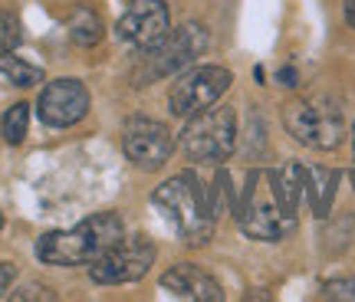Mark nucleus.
I'll use <instances>...</instances> for the list:
<instances>
[{
	"label": "nucleus",
	"mask_w": 355,
	"mask_h": 302,
	"mask_svg": "<svg viewBox=\"0 0 355 302\" xmlns=\"http://www.w3.org/2000/svg\"><path fill=\"white\" fill-rule=\"evenodd\" d=\"M237 224L254 240H279L296 226V201L279 171H250L237 204Z\"/></svg>",
	"instance_id": "f257e3e1"
},
{
	"label": "nucleus",
	"mask_w": 355,
	"mask_h": 302,
	"mask_svg": "<svg viewBox=\"0 0 355 302\" xmlns=\"http://www.w3.org/2000/svg\"><path fill=\"white\" fill-rule=\"evenodd\" d=\"M125 237L119 214H92L69 230H53L37 240V260L46 266H89Z\"/></svg>",
	"instance_id": "f03ea898"
},
{
	"label": "nucleus",
	"mask_w": 355,
	"mask_h": 302,
	"mask_svg": "<svg viewBox=\"0 0 355 302\" xmlns=\"http://www.w3.org/2000/svg\"><path fill=\"white\" fill-rule=\"evenodd\" d=\"M152 204L165 214V220L178 230V237L188 247H201L214 233V214L204 201V190L198 177L184 171V175L165 181L162 188L152 194Z\"/></svg>",
	"instance_id": "7ed1b4c3"
},
{
	"label": "nucleus",
	"mask_w": 355,
	"mask_h": 302,
	"mask_svg": "<svg viewBox=\"0 0 355 302\" xmlns=\"http://www.w3.org/2000/svg\"><path fill=\"white\" fill-rule=\"evenodd\" d=\"M283 125L293 139L316 151H332L345 141V115L343 105L332 96H300L283 105Z\"/></svg>",
	"instance_id": "20e7f679"
},
{
	"label": "nucleus",
	"mask_w": 355,
	"mask_h": 302,
	"mask_svg": "<svg viewBox=\"0 0 355 302\" xmlns=\"http://www.w3.org/2000/svg\"><path fill=\"white\" fill-rule=\"evenodd\" d=\"M204 50H207V30L201 24H184V26H178V30H168L155 46L141 50V60L132 76H135L139 86L141 82L165 79V76H175L181 69H188Z\"/></svg>",
	"instance_id": "39448f33"
},
{
	"label": "nucleus",
	"mask_w": 355,
	"mask_h": 302,
	"mask_svg": "<svg viewBox=\"0 0 355 302\" xmlns=\"http://www.w3.org/2000/svg\"><path fill=\"white\" fill-rule=\"evenodd\" d=\"M181 148L191 161H227L237 148V115H234V109L230 105H211L204 112L191 115L184 132H181Z\"/></svg>",
	"instance_id": "423d86ee"
},
{
	"label": "nucleus",
	"mask_w": 355,
	"mask_h": 302,
	"mask_svg": "<svg viewBox=\"0 0 355 302\" xmlns=\"http://www.w3.org/2000/svg\"><path fill=\"white\" fill-rule=\"evenodd\" d=\"M230 82H234V73H230L227 66H198V69H191V73L181 76L175 86H171V92H168L171 115L191 118V115L211 109L230 89Z\"/></svg>",
	"instance_id": "0eeeda50"
},
{
	"label": "nucleus",
	"mask_w": 355,
	"mask_h": 302,
	"mask_svg": "<svg viewBox=\"0 0 355 302\" xmlns=\"http://www.w3.org/2000/svg\"><path fill=\"white\" fill-rule=\"evenodd\" d=\"M155 263V243L148 237H122L112 250H105L99 260L89 263V276L102 286H119V283H135L148 273Z\"/></svg>",
	"instance_id": "6e6552de"
},
{
	"label": "nucleus",
	"mask_w": 355,
	"mask_h": 302,
	"mask_svg": "<svg viewBox=\"0 0 355 302\" xmlns=\"http://www.w3.org/2000/svg\"><path fill=\"white\" fill-rule=\"evenodd\" d=\"M122 148H125L128 161H135L145 171H155V168H162L171 158L175 139L155 118H128L125 132H122Z\"/></svg>",
	"instance_id": "1a4fd4ad"
},
{
	"label": "nucleus",
	"mask_w": 355,
	"mask_h": 302,
	"mask_svg": "<svg viewBox=\"0 0 355 302\" xmlns=\"http://www.w3.org/2000/svg\"><path fill=\"white\" fill-rule=\"evenodd\" d=\"M171 17H168L165 0H132L125 13L119 17V39L135 46V50H148L168 33Z\"/></svg>",
	"instance_id": "9d476101"
},
{
	"label": "nucleus",
	"mask_w": 355,
	"mask_h": 302,
	"mask_svg": "<svg viewBox=\"0 0 355 302\" xmlns=\"http://www.w3.org/2000/svg\"><path fill=\"white\" fill-rule=\"evenodd\" d=\"M40 118L53 128L76 125L89 112V92L79 79H53L40 92Z\"/></svg>",
	"instance_id": "9b49d317"
},
{
	"label": "nucleus",
	"mask_w": 355,
	"mask_h": 302,
	"mask_svg": "<svg viewBox=\"0 0 355 302\" xmlns=\"http://www.w3.org/2000/svg\"><path fill=\"white\" fill-rule=\"evenodd\" d=\"M162 290L171 292L175 299H191V302H220L224 290L214 276H207L204 269L194 263H178L168 273H162Z\"/></svg>",
	"instance_id": "f8f14e48"
},
{
	"label": "nucleus",
	"mask_w": 355,
	"mask_h": 302,
	"mask_svg": "<svg viewBox=\"0 0 355 302\" xmlns=\"http://www.w3.org/2000/svg\"><path fill=\"white\" fill-rule=\"evenodd\" d=\"M336 184H339V171H326V168H309L306 171V190L313 194L316 217L329 214V204L336 197Z\"/></svg>",
	"instance_id": "ddd939ff"
},
{
	"label": "nucleus",
	"mask_w": 355,
	"mask_h": 302,
	"mask_svg": "<svg viewBox=\"0 0 355 302\" xmlns=\"http://www.w3.org/2000/svg\"><path fill=\"white\" fill-rule=\"evenodd\" d=\"M69 37L76 39L79 46H96L102 39V20L96 10L89 7H79L73 17H69Z\"/></svg>",
	"instance_id": "4468645a"
},
{
	"label": "nucleus",
	"mask_w": 355,
	"mask_h": 302,
	"mask_svg": "<svg viewBox=\"0 0 355 302\" xmlns=\"http://www.w3.org/2000/svg\"><path fill=\"white\" fill-rule=\"evenodd\" d=\"M0 76H7L13 86H37V82H43V69L24 63L13 53H0Z\"/></svg>",
	"instance_id": "2eb2a0df"
},
{
	"label": "nucleus",
	"mask_w": 355,
	"mask_h": 302,
	"mask_svg": "<svg viewBox=\"0 0 355 302\" xmlns=\"http://www.w3.org/2000/svg\"><path fill=\"white\" fill-rule=\"evenodd\" d=\"M26 125H30V109H26L24 102H17L3 115V139L10 141V145H20L26 139Z\"/></svg>",
	"instance_id": "dca6fc26"
},
{
	"label": "nucleus",
	"mask_w": 355,
	"mask_h": 302,
	"mask_svg": "<svg viewBox=\"0 0 355 302\" xmlns=\"http://www.w3.org/2000/svg\"><path fill=\"white\" fill-rule=\"evenodd\" d=\"M20 43V24L13 17H0V53H13V46Z\"/></svg>",
	"instance_id": "f3484780"
},
{
	"label": "nucleus",
	"mask_w": 355,
	"mask_h": 302,
	"mask_svg": "<svg viewBox=\"0 0 355 302\" xmlns=\"http://www.w3.org/2000/svg\"><path fill=\"white\" fill-rule=\"evenodd\" d=\"M322 299H355V279H332L322 286Z\"/></svg>",
	"instance_id": "a211bd4d"
},
{
	"label": "nucleus",
	"mask_w": 355,
	"mask_h": 302,
	"mask_svg": "<svg viewBox=\"0 0 355 302\" xmlns=\"http://www.w3.org/2000/svg\"><path fill=\"white\" fill-rule=\"evenodd\" d=\"M13 299H53V292L46 286H26L24 292H17Z\"/></svg>",
	"instance_id": "6ab92c4d"
},
{
	"label": "nucleus",
	"mask_w": 355,
	"mask_h": 302,
	"mask_svg": "<svg viewBox=\"0 0 355 302\" xmlns=\"http://www.w3.org/2000/svg\"><path fill=\"white\" fill-rule=\"evenodd\" d=\"M343 13H345V24L355 30V0H345V3H343Z\"/></svg>",
	"instance_id": "aec40b11"
},
{
	"label": "nucleus",
	"mask_w": 355,
	"mask_h": 302,
	"mask_svg": "<svg viewBox=\"0 0 355 302\" xmlns=\"http://www.w3.org/2000/svg\"><path fill=\"white\" fill-rule=\"evenodd\" d=\"M352 151H355V128H352Z\"/></svg>",
	"instance_id": "412c9836"
},
{
	"label": "nucleus",
	"mask_w": 355,
	"mask_h": 302,
	"mask_svg": "<svg viewBox=\"0 0 355 302\" xmlns=\"http://www.w3.org/2000/svg\"><path fill=\"white\" fill-rule=\"evenodd\" d=\"M0 226H3V217H0Z\"/></svg>",
	"instance_id": "4be33fe9"
},
{
	"label": "nucleus",
	"mask_w": 355,
	"mask_h": 302,
	"mask_svg": "<svg viewBox=\"0 0 355 302\" xmlns=\"http://www.w3.org/2000/svg\"><path fill=\"white\" fill-rule=\"evenodd\" d=\"M352 181H355V171H352Z\"/></svg>",
	"instance_id": "5701e85b"
}]
</instances>
